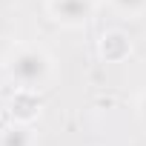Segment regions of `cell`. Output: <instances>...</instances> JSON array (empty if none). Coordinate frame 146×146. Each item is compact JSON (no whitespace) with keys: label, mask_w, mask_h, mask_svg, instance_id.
<instances>
[{"label":"cell","mask_w":146,"mask_h":146,"mask_svg":"<svg viewBox=\"0 0 146 146\" xmlns=\"http://www.w3.org/2000/svg\"><path fill=\"white\" fill-rule=\"evenodd\" d=\"M3 72H6V78L15 83V89L43 92L52 83V78H54V63H52L46 49L20 43V46H15L6 54Z\"/></svg>","instance_id":"obj_1"},{"label":"cell","mask_w":146,"mask_h":146,"mask_svg":"<svg viewBox=\"0 0 146 146\" xmlns=\"http://www.w3.org/2000/svg\"><path fill=\"white\" fill-rule=\"evenodd\" d=\"M46 12L54 23L66 29H80L95 12V0H46Z\"/></svg>","instance_id":"obj_2"},{"label":"cell","mask_w":146,"mask_h":146,"mask_svg":"<svg viewBox=\"0 0 146 146\" xmlns=\"http://www.w3.org/2000/svg\"><path fill=\"white\" fill-rule=\"evenodd\" d=\"M98 54L106 63H120V60H126L132 54V37L123 29H109L98 40Z\"/></svg>","instance_id":"obj_3"},{"label":"cell","mask_w":146,"mask_h":146,"mask_svg":"<svg viewBox=\"0 0 146 146\" xmlns=\"http://www.w3.org/2000/svg\"><path fill=\"white\" fill-rule=\"evenodd\" d=\"M9 115H12V120L32 126V123L40 117V98H37V92L15 89V95H12V100H9Z\"/></svg>","instance_id":"obj_4"},{"label":"cell","mask_w":146,"mask_h":146,"mask_svg":"<svg viewBox=\"0 0 146 146\" xmlns=\"http://www.w3.org/2000/svg\"><path fill=\"white\" fill-rule=\"evenodd\" d=\"M0 146H35L32 126L12 120L9 126H3V132H0Z\"/></svg>","instance_id":"obj_5"},{"label":"cell","mask_w":146,"mask_h":146,"mask_svg":"<svg viewBox=\"0 0 146 146\" xmlns=\"http://www.w3.org/2000/svg\"><path fill=\"white\" fill-rule=\"evenodd\" d=\"M109 3H112L117 12L129 15V17H135V15H143V12H146V0H109Z\"/></svg>","instance_id":"obj_6"},{"label":"cell","mask_w":146,"mask_h":146,"mask_svg":"<svg viewBox=\"0 0 146 146\" xmlns=\"http://www.w3.org/2000/svg\"><path fill=\"white\" fill-rule=\"evenodd\" d=\"M137 117H140V123L146 126V92H143L140 100H137Z\"/></svg>","instance_id":"obj_7"},{"label":"cell","mask_w":146,"mask_h":146,"mask_svg":"<svg viewBox=\"0 0 146 146\" xmlns=\"http://www.w3.org/2000/svg\"><path fill=\"white\" fill-rule=\"evenodd\" d=\"M0 132H3V123H0Z\"/></svg>","instance_id":"obj_8"},{"label":"cell","mask_w":146,"mask_h":146,"mask_svg":"<svg viewBox=\"0 0 146 146\" xmlns=\"http://www.w3.org/2000/svg\"><path fill=\"white\" fill-rule=\"evenodd\" d=\"M95 3H98V0H95Z\"/></svg>","instance_id":"obj_9"},{"label":"cell","mask_w":146,"mask_h":146,"mask_svg":"<svg viewBox=\"0 0 146 146\" xmlns=\"http://www.w3.org/2000/svg\"><path fill=\"white\" fill-rule=\"evenodd\" d=\"M0 103H3V100H0Z\"/></svg>","instance_id":"obj_10"}]
</instances>
